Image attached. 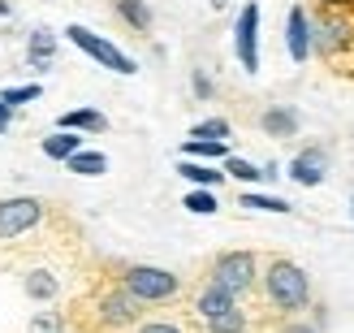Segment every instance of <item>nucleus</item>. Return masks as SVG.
<instances>
[{
  "instance_id": "obj_1",
  "label": "nucleus",
  "mask_w": 354,
  "mask_h": 333,
  "mask_svg": "<svg viewBox=\"0 0 354 333\" xmlns=\"http://www.w3.org/2000/svg\"><path fill=\"white\" fill-rule=\"evenodd\" d=\"M263 290H268V303L281 312H303L311 303V282L294 260H272L263 273Z\"/></svg>"
},
{
  "instance_id": "obj_2",
  "label": "nucleus",
  "mask_w": 354,
  "mask_h": 333,
  "mask_svg": "<svg viewBox=\"0 0 354 333\" xmlns=\"http://www.w3.org/2000/svg\"><path fill=\"white\" fill-rule=\"evenodd\" d=\"M194 312H199V321H203L212 333H242V329H246V316H242L238 299H234L229 290H221L216 282H207V286L199 290Z\"/></svg>"
},
{
  "instance_id": "obj_3",
  "label": "nucleus",
  "mask_w": 354,
  "mask_h": 333,
  "mask_svg": "<svg viewBox=\"0 0 354 333\" xmlns=\"http://www.w3.org/2000/svg\"><path fill=\"white\" fill-rule=\"evenodd\" d=\"M121 286H126L138 303H169V299H177V290H182V282H177L169 269H151V264H130L121 273Z\"/></svg>"
},
{
  "instance_id": "obj_4",
  "label": "nucleus",
  "mask_w": 354,
  "mask_h": 333,
  "mask_svg": "<svg viewBox=\"0 0 354 333\" xmlns=\"http://www.w3.org/2000/svg\"><path fill=\"white\" fill-rule=\"evenodd\" d=\"M65 39L69 44H74V48H82L86 52V57H91V61H100L104 69H113V74H134V61L126 57V52H121L117 44H109V39H104V35H95V30H86V26H65Z\"/></svg>"
},
{
  "instance_id": "obj_5",
  "label": "nucleus",
  "mask_w": 354,
  "mask_h": 333,
  "mask_svg": "<svg viewBox=\"0 0 354 333\" xmlns=\"http://www.w3.org/2000/svg\"><path fill=\"white\" fill-rule=\"evenodd\" d=\"M255 277H259V264H255L251 251H225V255H216V264H212V282L221 290H229L234 299L255 286Z\"/></svg>"
},
{
  "instance_id": "obj_6",
  "label": "nucleus",
  "mask_w": 354,
  "mask_h": 333,
  "mask_svg": "<svg viewBox=\"0 0 354 333\" xmlns=\"http://www.w3.org/2000/svg\"><path fill=\"white\" fill-rule=\"evenodd\" d=\"M44 221V199L35 195H17V199H0V242L5 238H22Z\"/></svg>"
},
{
  "instance_id": "obj_7",
  "label": "nucleus",
  "mask_w": 354,
  "mask_h": 333,
  "mask_svg": "<svg viewBox=\"0 0 354 333\" xmlns=\"http://www.w3.org/2000/svg\"><path fill=\"white\" fill-rule=\"evenodd\" d=\"M350 39H354V22L342 9H324L320 22H311V48H320L324 57H337Z\"/></svg>"
},
{
  "instance_id": "obj_8",
  "label": "nucleus",
  "mask_w": 354,
  "mask_h": 333,
  "mask_svg": "<svg viewBox=\"0 0 354 333\" xmlns=\"http://www.w3.org/2000/svg\"><path fill=\"white\" fill-rule=\"evenodd\" d=\"M234 48H238V61L246 74L259 69V5H246L238 13V26H234Z\"/></svg>"
},
{
  "instance_id": "obj_9",
  "label": "nucleus",
  "mask_w": 354,
  "mask_h": 333,
  "mask_svg": "<svg viewBox=\"0 0 354 333\" xmlns=\"http://www.w3.org/2000/svg\"><path fill=\"white\" fill-rule=\"evenodd\" d=\"M138 316H143V303H138L126 286H117L100 299V321L109 329H130V325H138Z\"/></svg>"
},
{
  "instance_id": "obj_10",
  "label": "nucleus",
  "mask_w": 354,
  "mask_h": 333,
  "mask_svg": "<svg viewBox=\"0 0 354 333\" xmlns=\"http://www.w3.org/2000/svg\"><path fill=\"white\" fill-rule=\"evenodd\" d=\"M324 173H328V152L324 147H307V152H298L290 161V178L298 186H320Z\"/></svg>"
},
{
  "instance_id": "obj_11",
  "label": "nucleus",
  "mask_w": 354,
  "mask_h": 333,
  "mask_svg": "<svg viewBox=\"0 0 354 333\" xmlns=\"http://www.w3.org/2000/svg\"><path fill=\"white\" fill-rule=\"evenodd\" d=\"M286 48L294 61H307L311 57V17L303 5H294L290 17H286Z\"/></svg>"
},
{
  "instance_id": "obj_12",
  "label": "nucleus",
  "mask_w": 354,
  "mask_h": 333,
  "mask_svg": "<svg viewBox=\"0 0 354 333\" xmlns=\"http://www.w3.org/2000/svg\"><path fill=\"white\" fill-rule=\"evenodd\" d=\"M61 130H86V134H104L109 130V117H104L100 109H74V113H65L61 117Z\"/></svg>"
},
{
  "instance_id": "obj_13",
  "label": "nucleus",
  "mask_w": 354,
  "mask_h": 333,
  "mask_svg": "<svg viewBox=\"0 0 354 333\" xmlns=\"http://www.w3.org/2000/svg\"><path fill=\"white\" fill-rule=\"evenodd\" d=\"M26 57H30V65L35 69H48L52 65V57H57V35L52 30H30V48H26Z\"/></svg>"
},
{
  "instance_id": "obj_14",
  "label": "nucleus",
  "mask_w": 354,
  "mask_h": 333,
  "mask_svg": "<svg viewBox=\"0 0 354 333\" xmlns=\"http://www.w3.org/2000/svg\"><path fill=\"white\" fill-rule=\"evenodd\" d=\"M78 147H82V134L78 130H57V134L44 138V156H48V161H69Z\"/></svg>"
},
{
  "instance_id": "obj_15",
  "label": "nucleus",
  "mask_w": 354,
  "mask_h": 333,
  "mask_svg": "<svg viewBox=\"0 0 354 333\" xmlns=\"http://www.w3.org/2000/svg\"><path fill=\"white\" fill-rule=\"evenodd\" d=\"M177 173H182L186 182L203 186V190H212V186H221V182H225V173H221V169H212V165H199V161H190V156H182V165H177Z\"/></svg>"
},
{
  "instance_id": "obj_16",
  "label": "nucleus",
  "mask_w": 354,
  "mask_h": 333,
  "mask_svg": "<svg viewBox=\"0 0 354 333\" xmlns=\"http://www.w3.org/2000/svg\"><path fill=\"white\" fill-rule=\"evenodd\" d=\"M225 178H238V182H263V178H277V169L268 165V169H259V165H251V161H242V156H225Z\"/></svg>"
},
{
  "instance_id": "obj_17",
  "label": "nucleus",
  "mask_w": 354,
  "mask_h": 333,
  "mask_svg": "<svg viewBox=\"0 0 354 333\" xmlns=\"http://www.w3.org/2000/svg\"><path fill=\"white\" fill-rule=\"evenodd\" d=\"M182 156H194V161H225V156H229V138H186Z\"/></svg>"
},
{
  "instance_id": "obj_18",
  "label": "nucleus",
  "mask_w": 354,
  "mask_h": 333,
  "mask_svg": "<svg viewBox=\"0 0 354 333\" xmlns=\"http://www.w3.org/2000/svg\"><path fill=\"white\" fill-rule=\"evenodd\" d=\"M22 290L30 294L35 303H48V299H57V290H61V282L52 277L48 269H35V273H26V282H22Z\"/></svg>"
},
{
  "instance_id": "obj_19",
  "label": "nucleus",
  "mask_w": 354,
  "mask_h": 333,
  "mask_svg": "<svg viewBox=\"0 0 354 333\" xmlns=\"http://www.w3.org/2000/svg\"><path fill=\"white\" fill-rule=\"evenodd\" d=\"M259 126L268 130L272 138H294V130H298V113L294 109H268L259 117Z\"/></svg>"
},
{
  "instance_id": "obj_20",
  "label": "nucleus",
  "mask_w": 354,
  "mask_h": 333,
  "mask_svg": "<svg viewBox=\"0 0 354 333\" xmlns=\"http://www.w3.org/2000/svg\"><path fill=\"white\" fill-rule=\"evenodd\" d=\"M69 173H82V178H100V173L104 169H109V156H104V152H74V156H69Z\"/></svg>"
},
{
  "instance_id": "obj_21",
  "label": "nucleus",
  "mask_w": 354,
  "mask_h": 333,
  "mask_svg": "<svg viewBox=\"0 0 354 333\" xmlns=\"http://www.w3.org/2000/svg\"><path fill=\"white\" fill-rule=\"evenodd\" d=\"M117 17H121V22H130L134 30H151V9H147V0H117Z\"/></svg>"
},
{
  "instance_id": "obj_22",
  "label": "nucleus",
  "mask_w": 354,
  "mask_h": 333,
  "mask_svg": "<svg viewBox=\"0 0 354 333\" xmlns=\"http://www.w3.org/2000/svg\"><path fill=\"white\" fill-rule=\"evenodd\" d=\"M242 208H255V213H294V208L277 195H242Z\"/></svg>"
},
{
  "instance_id": "obj_23",
  "label": "nucleus",
  "mask_w": 354,
  "mask_h": 333,
  "mask_svg": "<svg viewBox=\"0 0 354 333\" xmlns=\"http://www.w3.org/2000/svg\"><path fill=\"white\" fill-rule=\"evenodd\" d=\"M186 208H190L194 217H212V213H216V195H212V190H190Z\"/></svg>"
},
{
  "instance_id": "obj_24",
  "label": "nucleus",
  "mask_w": 354,
  "mask_h": 333,
  "mask_svg": "<svg viewBox=\"0 0 354 333\" xmlns=\"http://www.w3.org/2000/svg\"><path fill=\"white\" fill-rule=\"evenodd\" d=\"M190 138H229V121L225 117H207L190 130Z\"/></svg>"
},
{
  "instance_id": "obj_25",
  "label": "nucleus",
  "mask_w": 354,
  "mask_h": 333,
  "mask_svg": "<svg viewBox=\"0 0 354 333\" xmlns=\"http://www.w3.org/2000/svg\"><path fill=\"white\" fill-rule=\"evenodd\" d=\"M44 96V87H9V91H0V100H5L9 104V109H17V104H30V100H39Z\"/></svg>"
},
{
  "instance_id": "obj_26",
  "label": "nucleus",
  "mask_w": 354,
  "mask_h": 333,
  "mask_svg": "<svg viewBox=\"0 0 354 333\" xmlns=\"http://www.w3.org/2000/svg\"><path fill=\"white\" fill-rule=\"evenodd\" d=\"M61 329V316H35L30 321V333H57Z\"/></svg>"
},
{
  "instance_id": "obj_27",
  "label": "nucleus",
  "mask_w": 354,
  "mask_h": 333,
  "mask_svg": "<svg viewBox=\"0 0 354 333\" xmlns=\"http://www.w3.org/2000/svg\"><path fill=\"white\" fill-rule=\"evenodd\" d=\"M138 333H182V329L169 321H147V325H138Z\"/></svg>"
},
{
  "instance_id": "obj_28",
  "label": "nucleus",
  "mask_w": 354,
  "mask_h": 333,
  "mask_svg": "<svg viewBox=\"0 0 354 333\" xmlns=\"http://www.w3.org/2000/svg\"><path fill=\"white\" fill-rule=\"evenodd\" d=\"M194 96H203V100L212 96V78L203 74V69H199V74H194Z\"/></svg>"
},
{
  "instance_id": "obj_29",
  "label": "nucleus",
  "mask_w": 354,
  "mask_h": 333,
  "mask_svg": "<svg viewBox=\"0 0 354 333\" xmlns=\"http://www.w3.org/2000/svg\"><path fill=\"white\" fill-rule=\"evenodd\" d=\"M9 117H13V109H9V104H5V100H0V134H5V130H9Z\"/></svg>"
},
{
  "instance_id": "obj_30",
  "label": "nucleus",
  "mask_w": 354,
  "mask_h": 333,
  "mask_svg": "<svg viewBox=\"0 0 354 333\" xmlns=\"http://www.w3.org/2000/svg\"><path fill=\"white\" fill-rule=\"evenodd\" d=\"M320 5H324V9H350L354 0H320Z\"/></svg>"
},
{
  "instance_id": "obj_31",
  "label": "nucleus",
  "mask_w": 354,
  "mask_h": 333,
  "mask_svg": "<svg viewBox=\"0 0 354 333\" xmlns=\"http://www.w3.org/2000/svg\"><path fill=\"white\" fill-rule=\"evenodd\" d=\"M286 333H315V329H307V325H290Z\"/></svg>"
},
{
  "instance_id": "obj_32",
  "label": "nucleus",
  "mask_w": 354,
  "mask_h": 333,
  "mask_svg": "<svg viewBox=\"0 0 354 333\" xmlns=\"http://www.w3.org/2000/svg\"><path fill=\"white\" fill-rule=\"evenodd\" d=\"M207 5H212V9H225V5H229V0H207Z\"/></svg>"
},
{
  "instance_id": "obj_33",
  "label": "nucleus",
  "mask_w": 354,
  "mask_h": 333,
  "mask_svg": "<svg viewBox=\"0 0 354 333\" xmlns=\"http://www.w3.org/2000/svg\"><path fill=\"white\" fill-rule=\"evenodd\" d=\"M9 13V0H0V17H5Z\"/></svg>"
},
{
  "instance_id": "obj_34",
  "label": "nucleus",
  "mask_w": 354,
  "mask_h": 333,
  "mask_svg": "<svg viewBox=\"0 0 354 333\" xmlns=\"http://www.w3.org/2000/svg\"><path fill=\"white\" fill-rule=\"evenodd\" d=\"M350 208H354V199H350Z\"/></svg>"
}]
</instances>
